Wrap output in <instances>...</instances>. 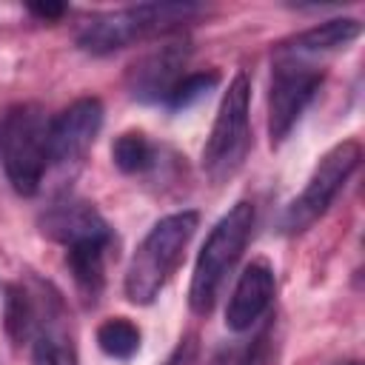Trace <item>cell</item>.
<instances>
[{
  "label": "cell",
  "mask_w": 365,
  "mask_h": 365,
  "mask_svg": "<svg viewBox=\"0 0 365 365\" xmlns=\"http://www.w3.org/2000/svg\"><path fill=\"white\" fill-rule=\"evenodd\" d=\"M362 160V145L356 140H342L331 145L314 165L305 188L288 202V208L279 217L282 234H302L308 231L336 200L348 177L359 168Z\"/></svg>",
  "instance_id": "8992f818"
},
{
  "label": "cell",
  "mask_w": 365,
  "mask_h": 365,
  "mask_svg": "<svg viewBox=\"0 0 365 365\" xmlns=\"http://www.w3.org/2000/svg\"><path fill=\"white\" fill-rule=\"evenodd\" d=\"M103 103L97 97H80L48 120V165H77L103 128Z\"/></svg>",
  "instance_id": "ba28073f"
},
{
  "label": "cell",
  "mask_w": 365,
  "mask_h": 365,
  "mask_svg": "<svg viewBox=\"0 0 365 365\" xmlns=\"http://www.w3.org/2000/svg\"><path fill=\"white\" fill-rule=\"evenodd\" d=\"M0 160L20 197H34L48 168V117L34 103L11 106L0 120Z\"/></svg>",
  "instance_id": "3957f363"
},
{
  "label": "cell",
  "mask_w": 365,
  "mask_h": 365,
  "mask_svg": "<svg viewBox=\"0 0 365 365\" xmlns=\"http://www.w3.org/2000/svg\"><path fill=\"white\" fill-rule=\"evenodd\" d=\"M97 345L111 359H131L140 351V328L125 317H111L97 328Z\"/></svg>",
  "instance_id": "2e32d148"
},
{
  "label": "cell",
  "mask_w": 365,
  "mask_h": 365,
  "mask_svg": "<svg viewBox=\"0 0 365 365\" xmlns=\"http://www.w3.org/2000/svg\"><path fill=\"white\" fill-rule=\"evenodd\" d=\"M111 160L123 174H145L157 165V145L143 131H123L111 145Z\"/></svg>",
  "instance_id": "9a60e30c"
},
{
  "label": "cell",
  "mask_w": 365,
  "mask_h": 365,
  "mask_svg": "<svg viewBox=\"0 0 365 365\" xmlns=\"http://www.w3.org/2000/svg\"><path fill=\"white\" fill-rule=\"evenodd\" d=\"M248 108H251V83L242 71H237L220 100L211 134L202 145V171L214 185L228 182L248 157L251 148Z\"/></svg>",
  "instance_id": "5b68a950"
},
{
  "label": "cell",
  "mask_w": 365,
  "mask_h": 365,
  "mask_svg": "<svg viewBox=\"0 0 365 365\" xmlns=\"http://www.w3.org/2000/svg\"><path fill=\"white\" fill-rule=\"evenodd\" d=\"M197 225H200L197 211H174L151 225V231L143 237L125 268L123 291L128 302L151 305L160 297V291L177 271Z\"/></svg>",
  "instance_id": "6da1fadb"
},
{
  "label": "cell",
  "mask_w": 365,
  "mask_h": 365,
  "mask_svg": "<svg viewBox=\"0 0 365 365\" xmlns=\"http://www.w3.org/2000/svg\"><path fill=\"white\" fill-rule=\"evenodd\" d=\"M29 11H31L37 20L51 23V20H57V17H63V14H66V6H63V3H31V6H29Z\"/></svg>",
  "instance_id": "ffe728a7"
},
{
  "label": "cell",
  "mask_w": 365,
  "mask_h": 365,
  "mask_svg": "<svg viewBox=\"0 0 365 365\" xmlns=\"http://www.w3.org/2000/svg\"><path fill=\"white\" fill-rule=\"evenodd\" d=\"M191 14H197V6L191 3H140L117 11H103L83 23L77 46L88 54L103 57L125 46H134L151 34H163L185 23Z\"/></svg>",
  "instance_id": "277c9868"
},
{
  "label": "cell",
  "mask_w": 365,
  "mask_h": 365,
  "mask_svg": "<svg viewBox=\"0 0 365 365\" xmlns=\"http://www.w3.org/2000/svg\"><path fill=\"white\" fill-rule=\"evenodd\" d=\"M188 54H191L188 43H165V46H157L154 51H148L145 57H140L128 71L131 97L143 100V103H157V100L165 103L171 88L182 77Z\"/></svg>",
  "instance_id": "9c48e42d"
},
{
  "label": "cell",
  "mask_w": 365,
  "mask_h": 365,
  "mask_svg": "<svg viewBox=\"0 0 365 365\" xmlns=\"http://www.w3.org/2000/svg\"><path fill=\"white\" fill-rule=\"evenodd\" d=\"M251 228H254V205L248 200H240L228 214L217 220V225L205 237L194 262L191 285H188V305L197 317L211 314L225 274L234 268V262L245 251Z\"/></svg>",
  "instance_id": "7a4b0ae2"
},
{
  "label": "cell",
  "mask_w": 365,
  "mask_h": 365,
  "mask_svg": "<svg viewBox=\"0 0 365 365\" xmlns=\"http://www.w3.org/2000/svg\"><path fill=\"white\" fill-rule=\"evenodd\" d=\"M165 365H194V345H191V342L180 345V348L174 351V356H171Z\"/></svg>",
  "instance_id": "44dd1931"
},
{
  "label": "cell",
  "mask_w": 365,
  "mask_h": 365,
  "mask_svg": "<svg viewBox=\"0 0 365 365\" xmlns=\"http://www.w3.org/2000/svg\"><path fill=\"white\" fill-rule=\"evenodd\" d=\"M43 237L71 248L80 242H111V228L103 214L86 200H63L40 217Z\"/></svg>",
  "instance_id": "30bf717a"
},
{
  "label": "cell",
  "mask_w": 365,
  "mask_h": 365,
  "mask_svg": "<svg viewBox=\"0 0 365 365\" xmlns=\"http://www.w3.org/2000/svg\"><path fill=\"white\" fill-rule=\"evenodd\" d=\"M348 365H356V362H348Z\"/></svg>",
  "instance_id": "7402d4cb"
},
{
  "label": "cell",
  "mask_w": 365,
  "mask_h": 365,
  "mask_svg": "<svg viewBox=\"0 0 365 365\" xmlns=\"http://www.w3.org/2000/svg\"><path fill=\"white\" fill-rule=\"evenodd\" d=\"M274 328H265L242 354L237 365H274Z\"/></svg>",
  "instance_id": "d6986e66"
},
{
  "label": "cell",
  "mask_w": 365,
  "mask_h": 365,
  "mask_svg": "<svg viewBox=\"0 0 365 365\" xmlns=\"http://www.w3.org/2000/svg\"><path fill=\"white\" fill-rule=\"evenodd\" d=\"M220 83V74L217 71H191V74H182L180 83L171 88L165 106L171 111H180V108H191L194 103H200L211 88H217Z\"/></svg>",
  "instance_id": "e0dca14e"
},
{
  "label": "cell",
  "mask_w": 365,
  "mask_h": 365,
  "mask_svg": "<svg viewBox=\"0 0 365 365\" xmlns=\"http://www.w3.org/2000/svg\"><path fill=\"white\" fill-rule=\"evenodd\" d=\"M31 365H77V354H74L71 339L60 331L40 328L37 342H34Z\"/></svg>",
  "instance_id": "ac0fdd59"
},
{
  "label": "cell",
  "mask_w": 365,
  "mask_h": 365,
  "mask_svg": "<svg viewBox=\"0 0 365 365\" xmlns=\"http://www.w3.org/2000/svg\"><path fill=\"white\" fill-rule=\"evenodd\" d=\"M43 328L40 311L26 285H9L6 291V331L14 342L31 339Z\"/></svg>",
  "instance_id": "5bb4252c"
},
{
  "label": "cell",
  "mask_w": 365,
  "mask_h": 365,
  "mask_svg": "<svg viewBox=\"0 0 365 365\" xmlns=\"http://www.w3.org/2000/svg\"><path fill=\"white\" fill-rule=\"evenodd\" d=\"M362 34V23L356 17H331L302 34H297L291 40V46H285L288 51L297 54H319V51H336V48H348L356 37Z\"/></svg>",
  "instance_id": "7c38bea8"
},
{
  "label": "cell",
  "mask_w": 365,
  "mask_h": 365,
  "mask_svg": "<svg viewBox=\"0 0 365 365\" xmlns=\"http://www.w3.org/2000/svg\"><path fill=\"white\" fill-rule=\"evenodd\" d=\"M322 77H325L322 68L308 63L302 54L282 48V54L274 63L271 88H268V134H271V145H279L291 134V128L297 125V120L302 117V111L308 108L314 94L319 91Z\"/></svg>",
  "instance_id": "52a82bcc"
},
{
  "label": "cell",
  "mask_w": 365,
  "mask_h": 365,
  "mask_svg": "<svg viewBox=\"0 0 365 365\" xmlns=\"http://www.w3.org/2000/svg\"><path fill=\"white\" fill-rule=\"evenodd\" d=\"M111 242H80L66 248V265L86 299H97L106 282V251Z\"/></svg>",
  "instance_id": "4fadbf2b"
},
{
  "label": "cell",
  "mask_w": 365,
  "mask_h": 365,
  "mask_svg": "<svg viewBox=\"0 0 365 365\" xmlns=\"http://www.w3.org/2000/svg\"><path fill=\"white\" fill-rule=\"evenodd\" d=\"M274 268L265 259H254L251 265H245V271L240 274L234 294L228 299L225 308V325L231 331H248L271 305L274 299Z\"/></svg>",
  "instance_id": "8fae6325"
}]
</instances>
